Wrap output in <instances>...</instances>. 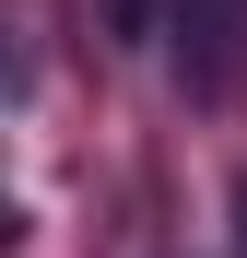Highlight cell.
<instances>
[{
  "label": "cell",
  "mask_w": 247,
  "mask_h": 258,
  "mask_svg": "<svg viewBox=\"0 0 247 258\" xmlns=\"http://www.w3.org/2000/svg\"><path fill=\"white\" fill-rule=\"evenodd\" d=\"M235 258H247V188H235Z\"/></svg>",
  "instance_id": "cell-1"
}]
</instances>
